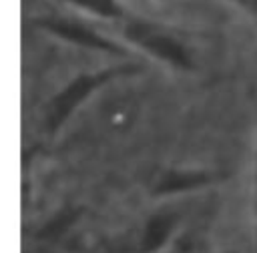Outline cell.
<instances>
[{"instance_id": "cell-4", "label": "cell", "mask_w": 257, "mask_h": 253, "mask_svg": "<svg viewBox=\"0 0 257 253\" xmlns=\"http://www.w3.org/2000/svg\"><path fill=\"white\" fill-rule=\"evenodd\" d=\"M177 225V217L171 213H157L153 215L141 235V243H139V253H157L159 249H163Z\"/></svg>"}, {"instance_id": "cell-3", "label": "cell", "mask_w": 257, "mask_h": 253, "mask_svg": "<svg viewBox=\"0 0 257 253\" xmlns=\"http://www.w3.org/2000/svg\"><path fill=\"white\" fill-rule=\"evenodd\" d=\"M34 24L62 40H68L72 44H78L88 50H98V52H108V54H122V48H118L114 42L106 40L98 32L90 30L84 24L72 22V20H62V18H40L34 20Z\"/></svg>"}, {"instance_id": "cell-1", "label": "cell", "mask_w": 257, "mask_h": 253, "mask_svg": "<svg viewBox=\"0 0 257 253\" xmlns=\"http://www.w3.org/2000/svg\"><path fill=\"white\" fill-rule=\"evenodd\" d=\"M139 68L131 66V64H118V66H110V68H102V70H92V72H84L74 76L62 90H58L44 106V131L46 135H54L70 116L72 112L96 90H100L102 86H106L108 82L126 76V74H135Z\"/></svg>"}, {"instance_id": "cell-7", "label": "cell", "mask_w": 257, "mask_h": 253, "mask_svg": "<svg viewBox=\"0 0 257 253\" xmlns=\"http://www.w3.org/2000/svg\"><path fill=\"white\" fill-rule=\"evenodd\" d=\"M245 8H249V10H253V12H257V0H239Z\"/></svg>"}, {"instance_id": "cell-5", "label": "cell", "mask_w": 257, "mask_h": 253, "mask_svg": "<svg viewBox=\"0 0 257 253\" xmlns=\"http://www.w3.org/2000/svg\"><path fill=\"white\" fill-rule=\"evenodd\" d=\"M211 183V175L207 173H167L159 185H157V193L159 195H169V193H181V191H189V189H197L201 185Z\"/></svg>"}, {"instance_id": "cell-6", "label": "cell", "mask_w": 257, "mask_h": 253, "mask_svg": "<svg viewBox=\"0 0 257 253\" xmlns=\"http://www.w3.org/2000/svg\"><path fill=\"white\" fill-rule=\"evenodd\" d=\"M74 6H80L92 14H98L102 18H120L122 8L118 0H68Z\"/></svg>"}, {"instance_id": "cell-2", "label": "cell", "mask_w": 257, "mask_h": 253, "mask_svg": "<svg viewBox=\"0 0 257 253\" xmlns=\"http://www.w3.org/2000/svg\"><path fill=\"white\" fill-rule=\"evenodd\" d=\"M124 34L133 44L147 50L155 58H159L175 68H181V70L193 68V58H191L187 46L181 40H177L175 36L163 32L161 28L147 24V22H128L124 28Z\"/></svg>"}]
</instances>
